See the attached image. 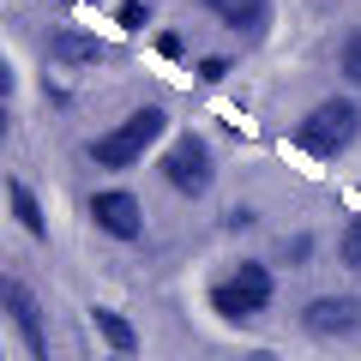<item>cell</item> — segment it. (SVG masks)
Wrapping results in <instances>:
<instances>
[{
  "label": "cell",
  "mask_w": 361,
  "mask_h": 361,
  "mask_svg": "<svg viewBox=\"0 0 361 361\" xmlns=\"http://www.w3.org/2000/svg\"><path fill=\"white\" fill-rule=\"evenodd\" d=\"M313 259V235H289L283 241V265H307Z\"/></svg>",
  "instance_id": "cell-16"
},
{
  "label": "cell",
  "mask_w": 361,
  "mask_h": 361,
  "mask_svg": "<svg viewBox=\"0 0 361 361\" xmlns=\"http://www.w3.org/2000/svg\"><path fill=\"white\" fill-rule=\"evenodd\" d=\"M301 331L307 337H355L361 331V295H313V301H301Z\"/></svg>",
  "instance_id": "cell-7"
},
{
  "label": "cell",
  "mask_w": 361,
  "mask_h": 361,
  "mask_svg": "<svg viewBox=\"0 0 361 361\" xmlns=\"http://www.w3.org/2000/svg\"><path fill=\"white\" fill-rule=\"evenodd\" d=\"M85 211L109 241H139L145 235V211H139V193L133 187H103V193L85 199Z\"/></svg>",
  "instance_id": "cell-6"
},
{
  "label": "cell",
  "mask_w": 361,
  "mask_h": 361,
  "mask_svg": "<svg viewBox=\"0 0 361 361\" xmlns=\"http://www.w3.org/2000/svg\"><path fill=\"white\" fill-rule=\"evenodd\" d=\"M337 259H343V265H349V271H361V217H355V223H349V229H343V235H337Z\"/></svg>",
  "instance_id": "cell-13"
},
{
  "label": "cell",
  "mask_w": 361,
  "mask_h": 361,
  "mask_svg": "<svg viewBox=\"0 0 361 361\" xmlns=\"http://www.w3.org/2000/svg\"><path fill=\"white\" fill-rule=\"evenodd\" d=\"M6 205H13V217H18V229H25V235H37V241L49 235V217H42L30 180H6Z\"/></svg>",
  "instance_id": "cell-11"
},
{
  "label": "cell",
  "mask_w": 361,
  "mask_h": 361,
  "mask_svg": "<svg viewBox=\"0 0 361 361\" xmlns=\"http://www.w3.org/2000/svg\"><path fill=\"white\" fill-rule=\"evenodd\" d=\"M271 301H277V271H271L265 259H241V265H229L217 283H211V307L229 325H253Z\"/></svg>",
  "instance_id": "cell-1"
},
{
  "label": "cell",
  "mask_w": 361,
  "mask_h": 361,
  "mask_svg": "<svg viewBox=\"0 0 361 361\" xmlns=\"http://www.w3.org/2000/svg\"><path fill=\"white\" fill-rule=\"evenodd\" d=\"M355 139H361V109H355V97H319V103L295 121V145H301L307 157H325V163L343 157Z\"/></svg>",
  "instance_id": "cell-3"
},
{
  "label": "cell",
  "mask_w": 361,
  "mask_h": 361,
  "mask_svg": "<svg viewBox=\"0 0 361 361\" xmlns=\"http://www.w3.org/2000/svg\"><path fill=\"white\" fill-rule=\"evenodd\" d=\"M229 73H235V61H229V54H205V61H199V78H205V85H223Z\"/></svg>",
  "instance_id": "cell-15"
},
{
  "label": "cell",
  "mask_w": 361,
  "mask_h": 361,
  "mask_svg": "<svg viewBox=\"0 0 361 361\" xmlns=\"http://www.w3.org/2000/svg\"><path fill=\"white\" fill-rule=\"evenodd\" d=\"M13 97V66H6V54H0V103Z\"/></svg>",
  "instance_id": "cell-18"
},
{
  "label": "cell",
  "mask_w": 361,
  "mask_h": 361,
  "mask_svg": "<svg viewBox=\"0 0 361 361\" xmlns=\"http://www.w3.org/2000/svg\"><path fill=\"white\" fill-rule=\"evenodd\" d=\"M0 139H6V103H0Z\"/></svg>",
  "instance_id": "cell-19"
},
{
  "label": "cell",
  "mask_w": 361,
  "mask_h": 361,
  "mask_svg": "<svg viewBox=\"0 0 361 361\" xmlns=\"http://www.w3.org/2000/svg\"><path fill=\"white\" fill-rule=\"evenodd\" d=\"M337 73L361 90V30H349V37H343V49H337Z\"/></svg>",
  "instance_id": "cell-12"
},
{
  "label": "cell",
  "mask_w": 361,
  "mask_h": 361,
  "mask_svg": "<svg viewBox=\"0 0 361 361\" xmlns=\"http://www.w3.org/2000/svg\"><path fill=\"white\" fill-rule=\"evenodd\" d=\"M0 313L18 325L30 361H49V319H42V307H37V289L18 283V277H0Z\"/></svg>",
  "instance_id": "cell-5"
},
{
  "label": "cell",
  "mask_w": 361,
  "mask_h": 361,
  "mask_svg": "<svg viewBox=\"0 0 361 361\" xmlns=\"http://www.w3.org/2000/svg\"><path fill=\"white\" fill-rule=\"evenodd\" d=\"M115 361H127V355H115Z\"/></svg>",
  "instance_id": "cell-20"
},
{
  "label": "cell",
  "mask_w": 361,
  "mask_h": 361,
  "mask_svg": "<svg viewBox=\"0 0 361 361\" xmlns=\"http://www.w3.org/2000/svg\"><path fill=\"white\" fill-rule=\"evenodd\" d=\"M115 25L121 30H145V25H151V6H145V0H121V6H115Z\"/></svg>",
  "instance_id": "cell-14"
},
{
  "label": "cell",
  "mask_w": 361,
  "mask_h": 361,
  "mask_svg": "<svg viewBox=\"0 0 361 361\" xmlns=\"http://www.w3.org/2000/svg\"><path fill=\"white\" fill-rule=\"evenodd\" d=\"M49 61H61V66H90V61H103V42L90 37V30H49Z\"/></svg>",
  "instance_id": "cell-9"
},
{
  "label": "cell",
  "mask_w": 361,
  "mask_h": 361,
  "mask_svg": "<svg viewBox=\"0 0 361 361\" xmlns=\"http://www.w3.org/2000/svg\"><path fill=\"white\" fill-rule=\"evenodd\" d=\"M163 127H169V115H163L157 103H145V109H133L127 121H115L109 133H97V139L85 145V157H90L97 169H115V175H121V169H133L157 139H163Z\"/></svg>",
  "instance_id": "cell-2"
},
{
  "label": "cell",
  "mask_w": 361,
  "mask_h": 361,
  "mask_svg": "<svg viewBox=\"0 0 361 361\" xmlns=\"http://www.w3.org/2000/svg\"><path fill=\"white\" fill-rule=\"evenodd\" d=\"M253 361H265V355H253Z\"/></svg>",
  "instance_id": "cell-21"
},
{
  "label": "cell",
  "mask_w": 361,
  "mask_h": 361,
  "mask_svg": "<svg viewBox=\"0 0 361 361\" xmlns=\"http://www.w3.org/2000/svg\"><path fill=\"white\" fill-rule=\"evenodd\" d=\"M163 180L175 187L180 199H205L211 180H217V157H211V145L199 139V133H180V139L169 145V157H163Z\"/></svg>",
  "instance_id": "cell-4"
},
{
  "label": "cell",
  "mask_w": 361,
  "mask_h": 361,
  "mask_svg": "<svg viewBox=\"0 0 361 361\" xmlns=\"http://www.w3.org/2000/svg\"><path fill=\"white\" fill-rule=\"evenodd\" d=\"M90 325L103 331V343L115 349V355H139V331H133L127 313H115V307H90Z\"/></svg>",
  "instance_id": "cell-10"
},
{
  "label": "cell",
  "mask_w": 361,
  "mask_h": 361,
  "mask_svg": "<svg viewBox=\"0 0 361 361\" xmlns=\"http://www.w3.org/2000/svg\"><path fill=\"white\" fill-rule=\"evenodd\" d=\"M199 6H205L211 18H217V25H229L235 37H259V30H265V0H199Z\"/></svg>",
  "instance_id": "cell-8"
},
{
  "label": "cell",
  "mask_w": 361,
  "mask_h": 361,
  "mask_svg": "<svg viewBox=\"0 0 361 361\" xmlns=\"http://www.w3.org/2000/svg\"><path fill=\"white\" fill-rule=\"evenodd\" d=\"M157 54H163V61H187V37H180V30H163V37H157Z\"/></svg>",
  "instance_id": "cell-17"
}]
</instances>
